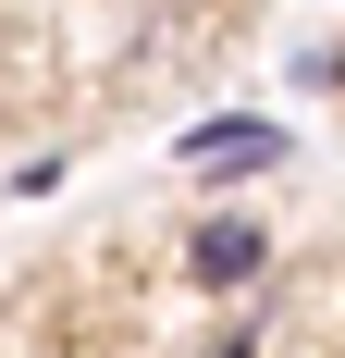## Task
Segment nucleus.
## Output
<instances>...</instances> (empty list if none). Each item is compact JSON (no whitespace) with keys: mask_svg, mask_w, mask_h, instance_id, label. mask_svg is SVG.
I'll return each mask as SVG.
<instances>
[{"mask_svg":"<svg viewBox=\"0 0 345 358\" xmlns=\"http://www.w3.org/2000/svg\"><path fill=\"white\" fill-rule=\"evenodd\" d=\"M272 161H284L272 111H210V124H185V173H210V185H247V173H272Z\"/></svg>","mask_w":345,"mask_h":358,"instance_id":"obj_1","label":"nucleus"},{"mask_svg":"<svg viewBox=\"0 0 345 358\" xmlns=\"http://www.w3.org/2000/svg\"><path fill=\"white\" fill-rule=\"evenodd\" d=\"M185 272H198V285H222V296H235V285H259V272H272V235H259V222H247V210H210L198 235H185Z\"/></svg>","mask_w":345,"mask_h":358,"instance_id":"obj_2","label":"nucleus"},{"mask_svg":"<svg viewBox=\"0 0 345 358\" xmlns=\"http://www.w3.org/2000/svg\"><path fill=\"white\" fill-rule=\"evenodd\" d=\"M210 358H247V346H210Z\"/></svg>","mask_w":345,"mask_h":358,"instance_id":"obj_3","label":"nucleus"}]
</instances>
